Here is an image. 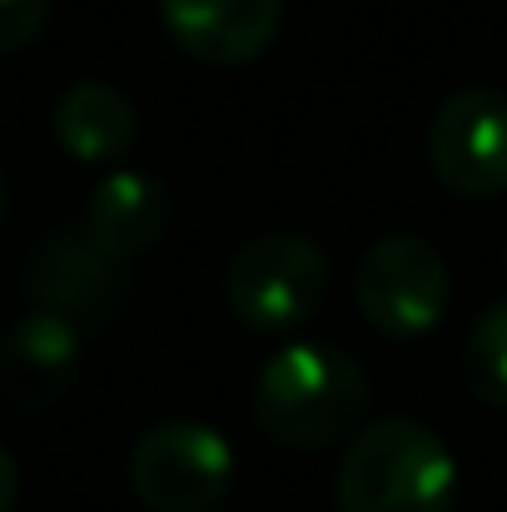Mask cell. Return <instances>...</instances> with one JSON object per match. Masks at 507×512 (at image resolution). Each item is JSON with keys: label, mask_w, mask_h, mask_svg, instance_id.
<instances>
[{"label": "cell", "mask_w": 507, "mask_h": 512, "mask_svg": "<svg viewBox=\"0 0 507 512\" xmlns=\"http://www.w3.org/2000/svg\"><path fill=\"white\" fill-rule=\"evenodd\" d=\"M130 488L150 512H209L234 488V448L199 418H165L135 438Z\"/></svg>", "instance_id": "5b68a950"}, {"label": "cell", "mask_w": 507, "mask_h": 512, "mask_svg": "<svg viewBox=\"0 0 507 512\" xmlns=\"http://www.w3.org/2000/svg\"><path fill=\"white\" fill-rule=\"evenodd\" d=\"M463 383L478 403L507 413V294L473 319L463 339Z\"/></svg>", "instance_id": "7c38bea8"}, {"label": "cell", "mask_w": 507, "mask_h": 512, "mask_svg": "<svg viewBox=\"0 0 507 512\" xmlns=\"http://www.w3.org/2000/svg\"><path fill=\"white\" fill-rule=\"evenodd\" d=\"M50 20V0H0V55L25 50Z\"/></svg>", "instance_id": "4fadbf2b"}, {"label": "cell", "mask_w": 507, "mask_h": 512, "mask_svg": "<svg viewBox=\"0 0 507 512\" xmlns=\"http://www.w3.org/2000/svg\"><path fill=\"white\" fill-rule=\"evenodd\" d=\"M160 25L189 60L229 70L274 45L284 0H160Z\"/></svg>", "instance_id": "ba28073f"}, {"label": "cell", "mask_w": 507, "mask_h": 512, "mask_svg": "<svg viewBox=\"0 0 507 512\" xmlns=\"http://www.w3.org/2000/svg\"><path fill=\"white\" fill-rule=\"evenodd\" d=\"M338 512H453L458 463L418 418H378L353 433L334 473Z\"/></svg>", "instance_id": "7a4b0ae2"}, {"label": "cell", "mask_w": 507, "mask_h": 512, "mask_svg": "<svg viewBox=\"0 0 507 512\" xmlns=\"http://www.w3.org/2000/svg\"><path fill=\"white\" fill-rule=\"evenodd\" d=\"M30 299L35 309L75 319H105L115 304V264L85 234H55L30 259Z\"/></svg>", "instance_id": "8fae6325"}, {"label": "cell", "mask_w": 507, "mask_h": 512, "mask_svg": "<svg viewBox=\"0 0 507 512\" xmlns=\"http://www.w3.org/2000/svg\"><path fill=\"white\" fill-rule=\"evenodd\" d=\"M363 363L324 339H299L279 348L254 378V423L264 438L314 453L348 438L368 413Z\"/></svg>", "instance_id": "6da1fadb"}, {"label": "cell", "mask_w": 507, "mask_h": 512, "mask_svg": "<svg viewBox=\"0 0 507 512\" xmlns=\"http://www.w3.org/2000/svg\"><path fill=\"white\" fill-rule=\"evenodd\" d=\"M80 373V329L65 314L30 309L0 334V393L15 413H40Z\"/></svg>", "instance_id": "52a82bcc"}, {"label": "cell", "mask_w": 507, "mask_h": 512, "mask_svg": "<svg viewBox=\"0 0 507 512\" xmlns=\"http://www.w3.org/2000/svg\"><path fill=\"white\" fill-rule=\"evenodd\" d=\"M353 299L383 339H423L443 324L453 299L448 259L418 234H383L353 269Z\"/></svg>", "instance_id": "277c9868"}, {"label": "cell", "mask_w": 507, "mask_h": 512, "mask_svg": "<svg viewBox=\"0 0 507 512\" xmlns=\"http://www.w3.org/2000/svg\"><path fill=\"white\" fill-rule=\"evenodd\" d=\"M50 130H55V145L75 165H115L130 155V145L140 135V115L125 90H115L105 80H75L55 100Z\"/></svg>", "instance_id": "30bf717a"}, {"label": "cell", "mask_w": 507, "mask_h": 512, "mask_svg": "<svg viewBox=\"0 0 507 512\" xmlns=\"http://www.w3.org/2000/svg\"><path fill=\"white\" fill-rule=\"evenodd\" d=\"M5 209H10V204H5V174H0V224H5Z\"/></svg>", "instance_id": "9a60e30c"}, {"label": "cell", "mask_w": 507, "mask_h": 512, "mask_svg": "<svg viewBox=\"0 0 507 512\" xmlns=\"http://www.w3.org/2000/svg\"><path fill=\"white\" fill-rule=\"evenodd\" d=\"M20 503V463H15V453L0 443V512H10Z\"/></svg>", "instance_id": "5bb4252c"}, {"label": "cell", "mask_w": 507, "mask_h": 512, "mask_svg": "<svg viewBox=\"0 0 507 512\" xmlns=\"http://www.w3.org/2000/svg\"><path fill=\"white\" fill-rule=\"evenodd\" d=\"M428 165L458 199L507 194V95L488 85L453 90L428 120Z\"/></svg>", "instance_id": "8992f818"}, {"label": "cell", "mask_w": 507, "mask_h": 512, "mask_svg": "<svg viewBox=\"0 0 507 512\" xmlns=\"http://www.w3.org/2000/svg\"><path fill=\"white\" fill-rule=\"evenodd\" d=\"M329 294V254L314 234H259L224 269V304L249 334H289L319 314Z\"/></svg>", "instance_id": "3957f363"}, {"label": "cell", "mask_w": 507, "mask_h": 512, "mask_svg": "<svg viewBox=\"0 0 507 512\" xmlns=\"http://www.w3.org/2000/svg\"><path fill=\"white\" fill-rule=\"evenodd\" d=\"M169 229V189L145 170H110L85 204V239L110 259L125 264L150 254Z\"/></svg>", "instance_id": "9c48e42d"}]
</instances>
